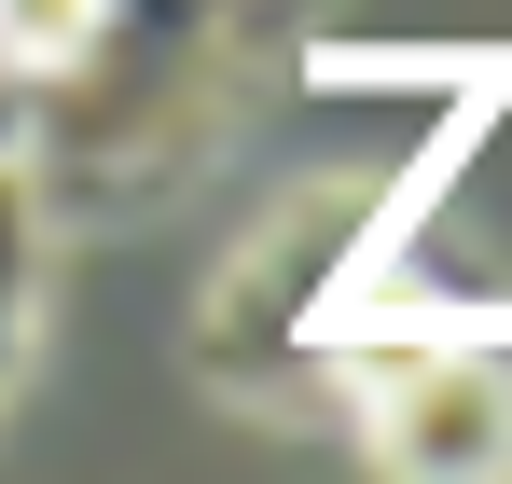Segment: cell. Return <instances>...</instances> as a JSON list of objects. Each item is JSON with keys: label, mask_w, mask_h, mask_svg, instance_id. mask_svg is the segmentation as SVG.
<instances>
[{"label": "cell", "mask_w": 512, "mask_h": 484, "mask_svg": "<svg viewBox=\"0 0 512 484\" xmlns=\"http://www.w3.org/2000/svg\"><path fill=\"white\" fill-rule=\"evenodd\" d=\"M360 236H374L360 194H291V208L236 249L222 305H208V374H250V388L291 374V346L319 332V305H333V277L360 263Z\"/></svg>", "instance_id": "3"}, {"label": "cell", "mask_w": 512, "mask_h": 484, "mask_svg": "<svg viewBox=\"0 0 512 484\" xmlns=\"http://www.w3.org/2000/svg\"><path fill=\"white\" fill-rule=\"evenodd\" d=\"M250 42H263V0H97V42L42 83V125H28L42 222L153 208L222 139V111L250 83Z\"/></svg>", "instance_id": "1"}, {"label": "cell", "mask_w": 512, "mask_h": 484, "mask_svg": "<svg viewBox=\"0 0 512 484\" xmlns=\"http://www.w3.org/2000/svg\"><path fill=\"white\" fill-rule=\"evenodd\" d=\"M346 388H360L346 415H360L374 484H512V360L499 346L429 332V346L360 360Z\"/></svg>", "instance_id": "2"}, {"label": "cell", "mask_w": 512, "mask_h": 484, "mask_svg": "<svg viewBox=\"0 0 512 484\" xmlns=\"http://www.w3.org/2000/svg\"><path fill=\"white\" fill-rule=\"evenodd\" d=\"M42 194H28V166H0V388L28 374V332H42Z\"/></svg>", "instance_id": "4"}, {"label": "cell", "mask_w": 512, "mask_h": 484, "mask_svg": "<svg viewBox=\"0 0 512 484\" xmlns=\"http://www.w3.org/2000/svg\"><path fill=\"white\" fill-rule=\"evenodd\" d=\"M84 42H97V0H0V56H14L28 83H56Z\"/></svg>", "instance_id": "5"}, {"label": "cell", "mask_w": 512, "mask_h": 484, "mask_svg": "<svg viewBox=\"0 0 512 484\" xmlns=\"http://www.w3.org/2000/svg\"><path fill=\"white\" fill-rule=\"evenodd\" d=\"M28 125H42V83L0 56V166H28Z\"/></svg>", "instance_id": "6"}]
</instances>
